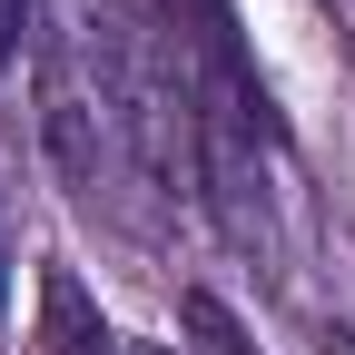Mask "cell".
Returning a JSON list of instances; mask_svg holds the SVG:
<instances>
[{"mask_svg":"<svg viewBox=\"0 0 355 355\" xmlns=\"http://www.w3.org/2000/svg\"><path fill=\"white\" fill-rule=\"evenodd\" d=\"M0 316H10V217H0Z\"/></svg>","mask_w":355,"mask_h":355,"instance_id":"4","label":"cell"},{"mask_svg":"<svg viewBox=\"0 0 355 355\" xmlns=\"http://www.w3.org/2000/svg\"><path fill=\"white\" fill-rule=\"evenodd\" d=\"M40 355H128L119 326L89 306V286L69 277V266H50V277H40Z\"/></svg>","mask_w":355,"mask_h":355,"instance_id":"1","label":"cell"},{"mask_svg":"<svg viewBox=\"0 0 355 355\" xmlns=\"http://www.w3.org/2000/svg\"><path fill=\"white\" fill-rule=\"evenodd\" d=\"M30 50V0H0V60Z\"/></svg>","mask_w":355,"mask_h":355,"instance_id":"3","label":"cell"},{"mask_svg":"<svg viewBox=\"0 0 355 355\" xmlns=\"http://www.w3.org/2000/svg\"><path fill=\"white\" fill-rule=\"evenodd\" d=\"M178 326H188V355H257V345H247V326H237V316H227V306H217L207 286L178 306Z\"/></svg>","mask_w":355,"mask_h":355,"instance_id":"2","label":"cell"},{"mask_svg":"<svg viewBox=\"0 0 355 355\" xmlns=\"http://www.w3.org/2000/svg\"><path fill=\"white\" fill-rule=\"evenodd\" d=\"M336 10H355V0H336Z\"/></svg>","mask_w":355,"mask_h":355,"instance_id":"6","label":"cell"},{"mask_svg":"<svg viewBox=\"0 0 355 355\" xmlns=\"http://www.w3.org/2000/svg\"><path fill=\"white\" fill-rule=\"evenodd\" d=\"M326 355H355V336H326Z\"/></svg>","mask_w":355,"mask_h":355,"instance_id":"5","label":"cell"}]
</instances>
